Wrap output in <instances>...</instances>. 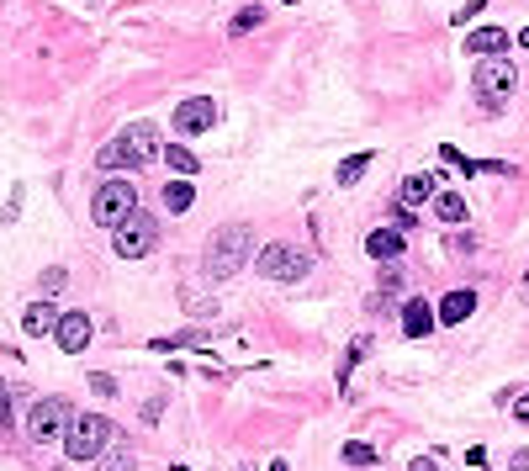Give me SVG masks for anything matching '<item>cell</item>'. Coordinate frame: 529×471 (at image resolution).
<instances>
[{"label": "cell", "mask_w": 529, "mask_h": 471, "mask_svg": "<svg viewBox=\"0 0 529 471\" xmlns=\"http://www.w3.org/2000/svg\"><path fill=\"white\" fill-rule=\"evenodd\" d=\"M22 329H27L32 339L54 334V329H59V313H54V302H32L27 313H22Z\"/></svg>", "instance_id": "9a60e30c"}, {"label": "cell", "mask_w": 529, "mask_h": 471, "mask_svg": "<svg viewBox=\"0 0 529 471\" xmlns=\"http://www.w3.org/2000/svg\"><path fill=\"white\" fill-rule=\"evenodd\" d=\"M366 254L381 260V265H387V260H397V254H403V233H397V228H376L371 239H366Z\"/></svg>", "instance_id": "5bb4252c"}, {"label": "cell", "mask_w": 529, "mask_h": 471, "mask_svg": "<svg viewBox=\"0 0 529 471\" xmlns=\"http://www.w3.org/2000/svg\"><path fill=\"white\" fill-rule=\"evenodd\" d=\"M159 159H164V164H170L175 175H186V181H191V175H196V170H201V159L191 154L186 143H170V149H164V154H159Z\"/></svg>", "instance_id": "2e32d148"}, {"label": "cell", "mask_w": 529, "mask_h": 471, "mask_svg": "<svg viewBox=\"0 0 529 471\" xmlns=\"http://www.w3.org/2000/svg\"><path fill=\"white\" fill-rule=\"evenodd\" d=\"M435 212L445 222H466V201H461L456 191H439V196H435Z\"/></svg>", "instance_id": "d6986e66"}, {"label": "cell", "mask_w": 529, "mask_h": 471, "mask_svg": "<svg viewBox=\"0 0 529 471\" xmlns=\"http://www.w3.org/2000/svg\"><path fill=\"white\" fill-rule=\"evenodd\" d=\"M0 429H11V392H5V381H0Z\"/></svg>", "instance_id": "d4e9b609"}, {"label": "cell", "mask_w": 529, "mask_h": 471, "mask_svg": "<svg viewBox=\"0 0 529 471\" xmlns=\"http://www.w3.org/2000/svg\"><path fill=\"white\" fill-rule=\"evenodd\" d=\"M482 5H487V0H471V5H461V11H456V22H471V16H476Z\"/></svg>", "instance_id": "83f0119b"}, {"label": "cell", "mask_w": 529, "mask_h": 471, "mask_svg": "<svg viewBox=\"0 0 529 471\" xmlns=\"http://www.w3.org/2000/svg\"><path fill=\"white\" fill-rule=\"evenodd\" d=\"M254 265H260L265 281H280V286H291V281L308 276V254L297 250V244H265V250L254 254Z\"/></svg>", "instance_id": "5b68a950"}, {"label": "cell", "mask_w": 529, "mask_h": 471, "mask_svg": "<svg viewBox=\"0 0 529 471\" xmlns=\"http://www.w3.org/2000/svg\"><path fill=\"white\" fill-rule=\"evenodd\" d=\"M407 471H435V461H429V456H418V461H413Z\"/></svg>", "instance_id": "4dcf8cb0"}, {"label": "cell", "mask_w": 529, "mask_h": 471, "mask_svg": "<svg viewBox=\"0 0 529 471\" xmlns=\"http://www.w3.org/2000/svg\"><path fill=\"white\" fill-rule=\"evenodd\" d=\"M514 418H519V424H529V392L519 397V408H514Z\"/></svg>", "instance_id": "f1b7e54d"}, {"label": "cell", "mask_w": 529, "mask_h": 471, "mask_svg": "<svg viewBox=\"0 0 529 471\" xmlns=\"http://www.w3.org/2000/svg\"><path fill=\"white\" fill-rule=\"evenodd\" d=\"M191 201H196L191 181H170V186H164V207H170V212H191Z\"/></svg>", "instance_id": "ac0fdd59"}, {"label": "cell", "mask_w": 529, "mask_h": 471, "mask_svg": "<svg viewBox=\"0 0 529 471\" xmlns=\"http://www.w3.org/2000/svg\"><path fill=\"white\" fill-rule=\"evenodd\" d=\"M138 207V191H132V181H106V186L95 191L91 201V218L101 222V228H117V222L127 218Z\"/></svg>", "instance_id": "52a82bcc"}, {"label": "cell", "mask_w": 529, "mask_h": 471, "mask_svg": "<svg viewBox=\"0 0 529 471\" xmlns=\"http://www.w3.org/2000/svg\"><path fill=\"white\" fill-rule=\"evenodd\" d=\"M471 91H476V106L482 112H493L498 117L503 106L514 101V91H519V74H514V64L503 59H476V80H471Z\"/></svg>", "instance_id": "3957f363"}, {"label": "cell", "mask_w": 529, "mask_h": 471, "mask_svg": "<svg viewBox=\"0 0 529 471\" xmlns=\"http://www.w3.org/2000/svg\"><path fill=\"white\" fill-rule=\"evenodd\" d=\"M91 387L101 392V397H112V392H117V381H112V377H91Z\"/></svg>", "instance_id": "484cf974"}, {"label": "cell", "mask_w": 529, "mask_h": 471, "mask_svg": "<svg viewBox=\"0 0 529 471\" xmlns=\"http://www.w3.org/2000/svg\"><path fill=\"white\" fill-rule=\"evenodd\" d=\"M270 471H291V466H286V461H276V466H270Z\"/></svg>", "instance_id": "d6a6232c"}, {"label": "cell", "mask_w": 529, "mask_h": 471, "mask_svg": "<svg viewBox=\"0 0 529 471\" xmlns=\"http://www.w3.org/2000/svg\"><path fill=\"white\" fill-rule=\"evenodd\" d=\"M154 244H159V222L132 207V212L117 222V254H122V260H143Z\"/></svg>", "instance_id": "8992f818"}, {"label": "cell", "mask_w": 529, "mask_h": 471, "mask_svg": "<svg viewBox=\"0 0 529 471\" xmlns=\"http://www.w3.org/2000/svg\"><path fill=\"white\" fill-rule=\"evenodd\" d=\"M260 22H265V5H250V11H239V16H233V32L244 37V32H254Z\"/></svg>", "instance_id": "7402d4cb"}, {"label": "cell", "mask_w": 529, "mask_h": 471, "mask_svg": "<svg viewBox=\"0 0 529 471\" xmlns=\"http://www.w3.org/2000/svg\"><path fill=\"white\" fill-rule=\"evenodd\" d=\"M403 334L407 339H424V334H435V308L424 302V297H413L403 308Z\"/></svg>", "instance_id": "8fae6325"}, {"label": "cell", "mask_w": 529, "mask_h": 471, "mask_svg": "<svg viewBox=\"0 0 529 471\" xmlns=\"http://www.w3.org/2000/svg\"><path fill=\"white\" fill-rule=\"evenodd\" d=\"M429 196H435V181L429 175H407L403 181V207H424Z\"/></svg>", "instance_id": "e0dca14e"}, {"label": "cell", "mask_w": 529, "mask_h": 471, "mask_svg": "<svg viewBox=\"0 0 529 471\" xmlns=\"http://www.w3.org/2000/svg\"><path fill=\"white\" fill-rule=\"evenodd\" d=\"M466 48L476 54V59H498L503 48H508V32H503V27H476L466 37Z\"/></svg>", "instance_id": "7c38bea8"}, {"label": "cell", "mask_w": 529, "mask_h": 471, "mask_svg": "<svg viewBox=\"0 0 529 471\" xmlns=\"http://www.w3.org/2000/svg\"><path fill=\"white\" fill-rule=\"evenodd\" d=\"M381 291H403V270H397V265H387V270H381Z\"/></svg>", "instance_id": "603a6c76"}, {"label": "cell", "mask_w": 529, "mask_h": 471, "mask_svg": "<svg viewBox=\"0 0 529 471\" xmlns=\"http://www.w3.org/2000/svg\"><path fill=\"white\" fill-rule=\"evenodd\" d=\"M519 43H524V48H529V27H524V32H519Z\"/></svg>", "instance_id": "1f68e13d"}, {"label": "cell", "mask_w": 529, "mask_h": 471, "mask_svg": "<svg viewBox=\"0 0 529 471\" xmlns=\"http://www.w3.org/2000/svg\"><path fill=\"white\" fill-rule=\"evenodd\" d=\"M376 154H349L339 164V175H334V181H339V186H355V181H360V175H366V164H371Z\"/></svg>", "instance_id": "ffe728a7"}, {"label": "cell", "mask_w": 529, "mask_h": 471, "mask_svg": "<svg viewBox=\"0 0 529 471\" xmlns=\"http://www.w3.org/2000/svg\"><path fill=\"white\" fill-rule=\"evenodd\" d=\"M101 471H132V456H112V461H106Z\"/></svg>", "instance_id": "4316f807"}, {"label": "cell", "mask_w": 529, "mask_h": 471, "mask_svg": "<svg viewBox=\"0 0 529 471\" xmlns=\"http://www.w3.org/2000/svg\"><path fill=\"white\" fill-rule=\"evenodd\" d=\"M54 339H59L64 355H80V349L91 345V318H85V313H59V329H54Z\"/></svg>", "instance_id": "30bf717a"}, {"label": "cell", "mask_w": 529, "mask_h": 471, "mask_svg": "<svg viewBox=\"0 0 529 471\" xmlns=\"http://www.w3.org/2000/svg\"><path fill=\"white\" fill-rule=\"evenodd\" d=\"M344 461H349V466H376V450L371 445H360V440H349L344 445Z\"/></svg>", "instance_id": "44dd1931"}, {"label": "cell", "mask_w": 529, "mask_h": 471, "mask_svg": "<svg viewBox=\"0 0 529 471\" xmlns=\"http://www.w3.org/2000/svg\"><path fill=\"white\" fill-rule=\"evenodd\" d=\"M69 403L64 397H43V403H32V418H27V435H32V445H54V440H64V429H69Z\"/></svg>", "instance_id": "ba28073f"}, {"label": "cell", "mask_w": 529, "mask_h": 471, "mask_svg": "<svg viewBox=\"0 0 529 471\" xmlns=\"http://www.w3.org/2000/svg\"><path fill=\"white\" fill-rule=\"evenodd\" d=\"M64 281H69V276H64L59 265H54V270H43V291H48V297H54V291H64Z\"/></svg>", "instance_id": "cb8c5ba5"}, {"label": "cell", "mask_w": 529, "mask_h": 471, "mask_svg": "<svg viewBox=\"0 0 529 471\" xmlns=\"http://www.w3.org/2000/svg\"><path fill=\"white\" fill-rule=\"evenodd\" d=\"M159 154H164V149H159L154 123H132L122 138H112V143L95 154V164H101V170H127V164H154Z\"/></svg>", "instance_id": "7a4b0ae2"}, {"label": "cell", "mask_w": 529, "mask_h": 471, "mask_svg": "<svg viewBox=\"0 0 529 471\" xmlns=\"http://www.w3.org/2000/svg\"><path fill=\"white\" fill-rule=\"evenodd\" d=\"M212 123H218V101H207V95L175 106V132H207Z\"/></svg>", "instance_id": "9c48e42d"}, {"label": "cell", "mask_w": 529, "mask_h": 471, "mask_svg": "<svg viewBox=\"0 0 529 471\" xmlns=\"http://www.w3.org/2000/svg\"><path fill=\"white\" fill-rule=\"evenodd\" d=\"M106 440H112V424H106L101 413H74V418H69V429H64V456H69L74 466L101 461Z\"/></svg>", "instance_id": "277c9868"}, {"label": "cell", "mask_w": 529, "mask_h": 471, "mask_svg": "<svg viewBox=\"0 0 529 471\" xmlns=\"http://www.w3.org/2000/svg\"><path fill=\"white\" fill-rule=\"evenodd\" d=\"M254 250V228L250 222H228L212 233V244H207V276L212 281H228V276H239L244 270V260Z\"/></svg>", "instance_id": "6da1fadb"}, {"label": "cell", "mask_w": 529, "mask_h": 471, "mask_svg": "<svg viewBox=\"0 0 529 471\" xmlns=\"http://www.w3.org/2000/svg\"><path fill=\"white\" fill-rule=\"evenodd\" d=\"M508 471H529V450H519V456H514V466Z\"/></svg>", "instance_id": "f546056e"}, {"label": "cell", "mask_w": 529, "mask_h": 471, "mask_svg": "<svg viewBox=\"0 0 529 471\" xmlns=\"http://www.w3.org/2000/svg\"><path fill=\"white\" fill-rule=\"evenodd\" d=\"M471 313H476V291H450V297L439 302V323H450V329L466 323Z\"/></svg>", "instance_id": "4fadbf2b"}]
</instances>
